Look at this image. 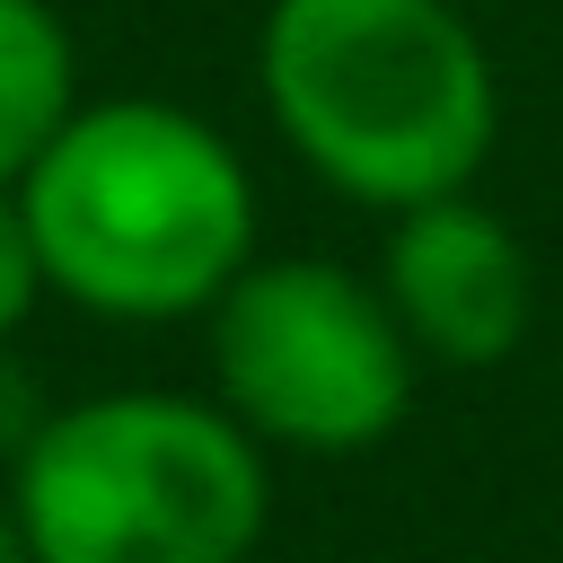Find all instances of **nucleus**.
<instances>
[{
  "label": "nucleus",
  "mask_w": 563,
  "mask_h": 563,
  "mask_svg": "<svg viewBox=\"0 0 563 563\" xmlns=\"http://www.w3.org/2000/svg\"><path fill=\"white\" fill-rule=\"evenodd\" d=\"M255 88L290 158L387 220L466 194L501 141V79L457 0H273Z\"/></svg>",
  "instance_id": "1"
},
{
  "label": "nucleus",
  "mask_w": 563,
  "mask_h": 563,
  "mask_svg": "<svg viewBox=\"0 0 563 563\" xmlns=\"http://www.w3.org/2000/svg\"><path fill=\"white\" fill-rule=\"evenodd\" d=\"M44 290L114 325L202 317L255 264V176L202 114L167 97H79L18 176Z\"/></svg>",
  "instance_id": "2"
},
{
  "label": "nucleus",
  "mask_w": 563,
  "mask_h": 563,
  "mask_svg": "<svg viewBox=\"0 0 563 563\" xmlns=\"http://www.w3.org/2000/svg\"><path fill=\"white\" fill-rule=\"evenodd\" d=\"M264 510V440L220 396L106 387L9 449V519L35 563H246Z\"/></svg>",
  "instance_id": "3"
},
{
  "label": "nucleus",
  "mask_w": 563,
  "mask_h": 563,
  "mask_svg": "<svg viewBox=\"0 0 563 563\" xmlns=\"http://www.w3.org/2000/svg\"><path fill=\"white\" fill-rule=\"evenodd\" d=\"M211 396L264 440L299 457L378 449L413 413V334L387 290L325 255H255L211 308Z\"/></svg>",
  "instance_id": "4"
},
{
  "label": "nucleus",
  "mask_w": 563,
  "mask_h": 563,
  "mask_svg": "<svg viewBox=\"0 0 563 563\" xmlns=\"http://www.w3.org/2000/svg\"><path fill=\"white\" fill-rule=\"evenodd\" d=\"M378 290H387L396 325L413 334V352L449 361V369H493L537 325V264H528L519 229L475 202V185L387 220Z\"/></svg>",
  "instance_id": "5"
},
{
  "label": "nucleus",
  "mask_w": 563,
  "mask_h": 563,
  "mask_svg": "<svg viewBox=\"0 0 563 563\" xmlns=\"http://www.w3.org/2000/svg\"><path fill=\"white\" fill-rule=\"evenodd\" d=\"M79 114V44L53 0H0V185H18Z\"/></svg>",
  "instance_id": "6"
},
{
  "label": "nucleus",
  "mask_w": 563,
  "mask_h": 563,
  "mask_svg": "<svg viewBox=\"0 0 563 563\" xmlns=\"http://www.w3.org/2000/svg\"><path fill=\"white\" fill-rule=\"evenodd\" d=\"M44 299V264H35V229L18 211V185H0V352L18 343V325Z\"/></svg>",
  "instance_id": "7"
},
{
  "label": "nucleus",
  "mask_w": 563,
  "mask_h": 563,
  "mask_svg": "<svg viewBox=\"0 0 563 563\" xmlns=\"http://www.w3.org/2000/svg\"><path fill=\"white\" fill-rule=\"evenodd\" d=\"M0 563H35V554H26V528L9 519V501H0Z\"/></svg>",
  "instance_id": "8"
}]
</instances>
